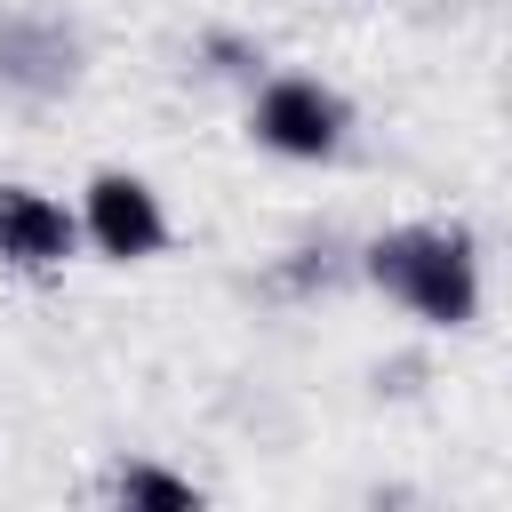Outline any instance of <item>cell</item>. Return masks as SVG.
Masks as SVG:
<instances>
[{
	"mask_svg": "<svg viewBox=\"0 0 512 512\" xmlns=\"http://www.w3.org/2000/svg\"><path fill=\"white\" fill-rule=\"evenodd\" d=\"M368 288L400 304L424 328H472L480 320V248L464 224H392L360 256Z\"/></svg>",
	"mask_w": 512,
	"mask_h": 512,
	"instance_id": "cell-1",
	"label": "cell"
},
{
	"mask_svg": "<svg viewBox=\"0 0 512 512\" xmlns=\"http://www.w3.org/2000/svg\"><path fill=\"white\" fill-rule=\"evenodd\" d=\"M248 136L280 160H336L352 144V104L320 72H264L248 104Z\"/></svg>",
	"mask_w": 512,
	"mask_h": 512,
	"instance_id": "cell-2",
	"label": "cell"
},
{
	"mask_svg": "<svg viewBox=\"0 0 512 512\" xmlns=\"http://www.w3.org/2000/svg\"><path fill=\"white\" fill-rule=\"evenodd\" d=\"M72 224H80V240H88L96 256H112V264H152V256L168 248V208H160V192H152L144 176H128V168H96V176L80 184Z\"/></svg>",
	"mask_w": 512,
	"mask_h": 512,
	"instance_id": "cell-3",
	"label": "cell"
},
{
	"mask_svg": "<svg viewBox=\"0 0 512 512\" xmlns=\"http://www.w3.org/2000/svg\"><path fill=\"white\" fill-rule=\"evenodd\" d=\"M72 248H80V224L56 192L0 184V264L8 272H56V264H72Z\"/></svg>",
	"mask_w": 512,
	"mask_h": 512,
	"instance_id": "cell-4",
	"label": "cell"
},
{
	"mask_svg": "<svg viewBox=\"0 0 512 512\" xmlns=\"http://www.w3.org/2000/svg\"><path fill=\"white\" fill-rule=\"evenodd\" d=\"M80 80V40L56 16H8L0 24V88L16 96H64Z\"/></svg>",
	"mask_w": 512,
	"mask_h": 512,
	"instance_id": "cell-5",
	"label": "cell"
},
{
	"mask_svg": "<svg viewBox=\"0 0 512 512\" xmlns=\"http://www.w3.org/2000/svg\"><path fill=\"white\" fill-rule=\"evenodd\" d=\"M104 496H112V504H136V512H192V504H200V488H192L184 472H160V464H120V472L104 480Z\"/></svg>",
	"mask_w": 512,
	"mask_h": 512,
	"instance_id": "cell-6",
	"label": "cell"
}]
</instances>
